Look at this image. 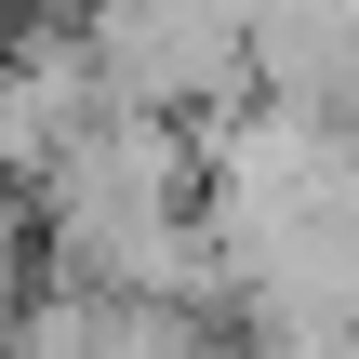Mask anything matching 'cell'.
<instances>
[{
	"label": "cell",
	"instance_id": "6da1fadb",
	"mask_svg": "<svg viewBox=\"0 0 359 359\" xmlns=\"http://www.w3.org/2000/svg\"><path fill=\"white\" fill-rule=\"evenodd\" d=\"M200 226L253 333L359 320V120H306V107L200 120Z\"/></svg>",
	"mask_w": 359,
	"mask_h": 359
},
{
	"label": "cell",
	"instance_id": "7a4b0ae2",
	"mask_svg": "<svg viewBox=\"0 0 359 359\" xmlns=\"http://www.w3.org/2000/svg\"><path fill=\"white\" fill-rule=\"evenodd\" d=\"M40 240L67 293H133V306H226L213 226H200V133L120 107L40 173Z\"/></svg>",
	"mask_w": 359,
	"mask_h": 359
},
{
	"label": "cell",
	"instance_id": "3957f363",
	"mask_svg": "<svg viewBox=\"0 0 359 359\" xmlns=\"http://www.w3.org/2000/svg\"><path fill=\"white\" fill-rule=\"evenodd\" d=\"M80 40L147 120H226L253 93V0H93Z\"/></svg>",
	"mask_w": 359,
	"mask_h": 359
},
{
	"label": "cell",
	"instance_id": "277c9868",
	"mask_svg": "<svg viewBox=\"0 0 359 359\" xmlns=\"http://www.w3.org/2000/svg\"><path fill=\"white\" fill-rule=\"evenodd\" d=\"M120 120V93H107V67H93V40L80 27H27L13 53H0V173L13 187H40L80 133H107Z\"/></svg>",
	"mask_w": 359,
	"mask_h": 359
},
{
	"label": "cell",
	"instance_id": "5b68a950",
	"mask_svg": "<svg viewBox=\"0 0 359 359\" xmlns=\"http://www.w3.org/2000/svg\"><path fill=\"white\" fill-rule=\"evenodd\" d=\"M253 93L359 120V0H253Z\"/></svg>",
	"mask_w": 359,
	"mask_h": 359
},
{
	"label": "cell",
	"instance_id": "8992f818",
	"mask_svg": "<svg viewBox=\"0 0 359 359\" xmlns=\"http://www.w3.org/2000/svg\"><path fill=\"white\" fill-rule=\"evenodd\" d=\"M240 359H359V320H306V333H253Z\"/></svg>",
	"mask_w": 359,
	"mask_h": 359
}]
</instances>
